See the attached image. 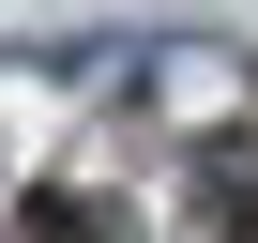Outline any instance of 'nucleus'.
I'll return each mask as SVG.
<instances>
[{"mask_svg": "<svg viewBox=\"0 0 258 243\" xmlns=\"http://www.w3.org/2000/svg\"><path fill=\"white\" fill-rule=\"evenodd\" d=\"M106 122H152V137H228V122H258V76L213 46V31H137V76H121V106Z\"/></svg>", "mask_w": 258, "mask_h": 243, "instance_id": "obj_1", "label": "nucleus"}, {"mask_svg": "<svg viewBox=\"0 0 258 243\" xmlns=\"http://www.w3.org/2000/svg\"><path fill=\"white\" fill-rule=\"evenodd\" d=\"M16 243H152V228H137V198H121V183H76V167H61V183L16 198Z\"/></svg>", "mask_w": 258, "mask_h": 243, "instance_id": "obj_2", "label": "nucleus"}]
</instances>
